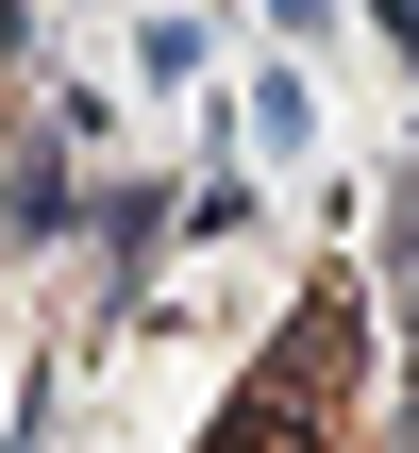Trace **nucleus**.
Here are the masks:
<instances>
[{
	"instance_id": "f257e3e1",
	"label": "nucleus",
	"mask_w": 419,
	"mask_h": 453,
	"mask_svg": "<svg viewBox=\"0 0 419 453\" xmlns=\"http://www.w3.org/2000/svg\"><path fill=\"white\" fill-rule=\"evenodd\" d=\"M386 50H403V67H419V0H386Z\"/></svg>"
}]
</instances>
